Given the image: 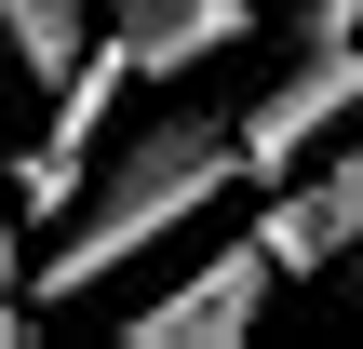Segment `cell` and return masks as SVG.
Wrapping results in <instances>:
<instances>
[{"instance_id":"1","label":"cell","mask_w":363,"mask_h":349,"mask_svg":"<svg viewBox=\"0 0 363 349\" xmlns=\"http://www.w3.org/2000/svg\"><path fill=\"white\" fill-rule=\"evenodd\" d=\"M229 188H242V161H229V121H216V108H175V121L121 135V148H108V175H81V188H67V215L40 229L27 296H40V309L108 296L148 242H175V229H189V215H216Z\"/></svg>"},{"instance_id":"2","label":"cell","mask_w":363,"mask_h":349,"mask_svg":"<svg viewBox=\"0 0 363 349\" xmlns=\"http://www.w3.org/2000/svg\"><path fill=\"white\" fill-rule=\"evenodd\" d=\"M256 242H269L283 282H323V269H350V256H363V121H337L296 175H269Z\"/></svg>"},{"instance_id":"3","label":"cell","mask_w":363,"mask_h":349,"mask_svg":"<svg viewBox=\"0 0 363 349\" xmlns=\"http://www.w3.org/2000/svg\"><path fill=\"white\" fill-rule=\"evenodd\" d=\"M337 121H363V40H310L242 121H229V161H242V188H269V175H296Z\"/></svg>"},{"instance_id":"4","label":"cell","mask_w":363,"mask_h":349,"mask_svg":"<svg viewBox=\"0 0 363 349\" xmlns=\"http://www.w3.org/2000/svg\"><path fill=\"white\" fill-rule=\"evenodd\" d=\"M135 67L108 54V40H81L67 67H54V108H40V135H27V161H13V229H54L67 215V188L94 175V135H108V94H121Z\"/></svg>"},{"instance_id":"5","label":"cell","mask_w":363,"mask_h":349,"mask_svg":"<svg viewBox=\"0 0 363 349\" xmlns=\"http://www.w3.org/2000/svg\"><path fill=\"white\" fill-rule=\"evenodd\" d=\"M269 282H283V269H269V242L242 229V242H216V256H202L175 296H148L121 336H135V349H229L242 323H256V309H269Z\"/></svg>"},{"instance_id":"6","label":"cell","mask_w":363,"mask_h":349,"mask_svg":"<svg viewBox=\"0 0 363 349\" xmlns=\"http://www.w3.org/2000/svg\"><path fill=\"white\" fill-rule=\"evenodd\" d=\"M242 40H256V0H108V54L135 81H189Z\"/></svg>"},{"instance_id":"7","label":"cell","mask_w":363,"mask_h":349,"mask_svg":"<svg viewBox=\"0 0 363 349\" xmlns=\"http://www.w3.org/2000/svg\"><path fill=\"white\" fill-rule=\"evenodd\" d=\"M81 54V0H0V67L13 81H54Z\"/></svg>"},{"instance_id":"8","label":"cell","mask_w":363,"mask_h":349,"mask_svg":"<svg viewBox=\"0 0 363 349\" xmlns=\"http://www.w3.org/2000/svg\"><path fill=\"white\" fill-rule=\"evenodd\" d=\"M296 40H363V0H296Z\"/></svg>"},{"instance_id":"9","label":"cell","mask_w":363,"mask_h":349,"mask_svg":"<svg viewBox=\"0 0 363 349\" xmlns=\"http://www.w3.org/2000/svg\"><path fill=\"white\" fill-rule=\"evenodd\" d=\"M27 256V229H13V161H0V269Z\"/></svg>"}]
</instances>
